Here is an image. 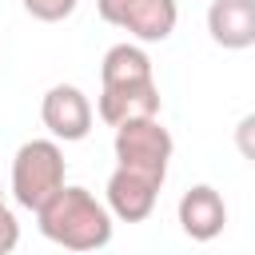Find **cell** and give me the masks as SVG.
I'll use <instances>...</instances> for the list:
<instances>
[{"mask_svg":"<svg viewBox=\"0 0 255 255\" xmlns=\"http://www.w3.org/2000/svg\"><path fill=\"white\" fill-rule=\"evenodd\" d=\"M92 100L76 88V84H56L44 92V104H40V120L44 128L52 131V139H64V143H76L92 131Z\"/></svg>","mask_w":255,"mask_h":255,"instance_id":"5b68a950","label":"cell"},{"mask_svg":"<svg viewBox=\"0 0 255 255\" xmlns=\"http://www.w3.org/2000/svg\"><path fill=\"white\" fill-rule=\"evenodd\" d=\"M159 187H163L159 179L116 163V171L108 179V211H112V219H120V223H143L155 211Z\"/></svg>","mask_w":255,"mask_h":255,"instance_id":"8992f818","label":"cell"},{"mask_svg":"<svg viewBox=\"0 0 255 255\" xmlns=\"http://www.w3.org/2000/svg\"><path fill=\"white\" fill-rule=\"evenodd\" d=\"M116 163L120 167H131V171H143L151 179H167V163H171V151H175V139L171 131L159 124V116H147V120H128L116 128Z\"/></svg>","mask_w":255,"mask_h":255,"instance_id":"3957f363","label":"cell"},{"mask_svg":"<svg viewBox=\"0 0 255 255\" xmlns=\"http://www.w3.org/2000/svg\"><path fill=\"white\" fill-rule=\"evenodd\" d=\"M40 235L68 251H100L112 243V211L88 187H60L40 211Z\"/></svg>","mask_w":255,"mask_h":255,"instance_id":"6da1fadb","label":"cell"},{"mask_svg":"<svg viewBox=\"0 0 255 255\" xmlns=\"http://www.w3.org/2000/svg\"><path fill=\"white\" fill-rule=\"evenodd\" d=\"M20 4H24V12H28L32 20H40V24H60V20H68V16L76 12L80 0H20Z\"/></svg>","mask_w":255,"mask_h":255,"instance_id":"8fae6325","label":"cell"},{"mask_svg":"<svg viewBox=\"0 0 255 255\" xmlns=\"http://www.w3.org/2000/svg\"><path fill=\"white\" fill-rule=\"evenodd\" d=\"M16 243H20V223H16V215L0 203V255L16 251Z\"/></svg>","mask_w":255,"mask_h":255,"instance_id":"4fadbf2b","label":"cell"},{"mask_svg":"<svg viewBox=\"0 0 255 255\" xmlns=\"http://www.w3.org/2000/svg\"><path fill=\"white\" fill-rule=\"evenodd\" d=\"M207 32L227 52L251 48L255 44V0H211L207 4Z\"/></svg>","mask_w":255,"mask_h":255,"instance_id":"9c48e42d","label":"cell"},{"mask_svg":"<svg viewBox=\"0 0 255 255\" xmlns=\"http://www.w3.org/2000/svg\"><path fill=\"white\" fill-rule=\"evenodd\" d=\"M0 203H4V191H0Z\"/></svg>","mask_w":255,"mask_h":255,"instance_id":"5bb4252c","label":"cell"},{"mask_svg":"<svg viewBox=\"0 0 255 255\" xmlns=\"http://www.w3.org/2000/svg\"><path fill=\"white\" fill-rule=\"evenodd\" d=\"M175 215H179L183 235L195 239V243H211V239L227 227V203H223V195H219L211 183H195V187H187V191L179 195Z\"/></svg>","mask_w":255,"mask_h":255,"instance_id":"ba28073f","label":"cell"},{"mask_svg":"<svg viewBox=\"0 0 255 255\" xmlns=\"http://www.w3.org/2000/svg\"><path fill=\"white\" fill-rule=\"evenodd\" d=\"M96 12L112 28H124L128 36H135L139 44L167 40L179 20L175 0H96Z\"/></svg>","mask_w":255,"mask_h":255,"instance_id":"277c9868","label":"cell"},{"mask_svg":"<svg viewBox=\"0 0 255 255\" xmlns=\"http://www.w3.org/2000/svg\"><path fill=\"white\" fill-rule=\"evenodd\" d=\"M96 112L108 128H120L128 120H147L159 116V88L155 80H139V84H104Z\"/></svg>","mask_w":255,"mask_h":255,"instance_id":"52a82bcc","label":"cell"},{"mask_svg":"<svg viewBox=\"0 0 255 255\" xmlns=\"http://www.w3.org/2000/svg\"><path fill=\"white\" fill-rule=\"evenodd\" d=\"M139 80H155L151 72V56L139 44H112L100 60V84H139Z\"/></svg>","mask_w":255,"mask_h":255,"instance_id":"30bf717a","label":"cell"},{"mask_svg":"<svg viewBox=\"0 0 255 255\" xmlns=\"http://www.w3.org/2000/svg\"><path fill=\"white\" fill-rule=\"evenodd\" d=\"M235 151H239L247 163H255V112H247V116L235 124Z\"/></svg>","mask_w":255,"mask_h":255,"instance_id":"7c38bea8","label":"cell"},{"mask_svg":"<svg viewBox=\"0 0 255 255\" xmlns=\"http://www.w3.org/2000/svg\"><path fill=\"white\" fill-rule=\"evenodd\" d=\"M64 151L60 139H28L12 155V195L24 211H40L64 187Z\"/></svg>","mask_w":255,"mask_h":255,"instance_id":"7a4b0ae2","label":"cell"}]
</instances>
